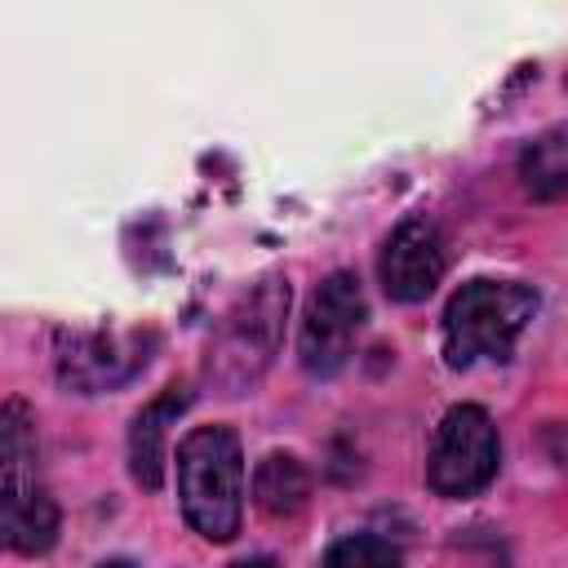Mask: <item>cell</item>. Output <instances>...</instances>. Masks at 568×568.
<instances>
[{
  "mask_svg": "<svg viewBox=\"0 0 568 568\" xmlns=\"http://www.w3.org/2000/svg\"><path fill=\"white\" fill-rule=\"evenodd\" d=\"M155 346V333H71L58 351V377L80 390V395H98L111 386H124L133 373L146 368V351Z\"/></svg>",
  "mask_w": 568,
  "mask_h": 568,
  "instance_id": "obj_6",
  "label": "cell"
},
{
  "mask_svg": "<svg viewBox=\"0 0 568 568\" xmlns=\"http://www.w3.org/2000/svg\"><path fill=\"white\" fill-rule=\"evenodd\" d=\"M382 288L390 302H422L435 293L439 275H444V235L430 217H404L386 244H382V262H377Z\"/></svg>",
  "mask_w": 568,
  "mask_h": 568,
  "instance_id": "obj_7",
  "label": "cell"
},
{
  "mask_svg": "<svg viewBox=\"0 0 568 568\" xmlns=\"http://www.w3.org/2000/svg\"><path fill=\"white\" fill-rule=\"evenodd\" d=\"M178 501L209 541H231L244 515V457L231 426H195L178 444Z\"/></svg>",
  "mask_w": 568,
  "mask_h": 568,
  "instance_id": "obj_1",
  "label": "cell"
},
{
  "mask_svg": "<svg viewBox=\"0 0 568 568\" xmlns=\"http://www.w3.org/2000/svg\"><path fill=\"white\" fill-rule=\"evenodd\" d=\"M102 568H138V564H129V559H111V564H102Z\"/></svg>",
  "mask_w": 568,
  "mask_h": 568,
  "instance_id": "obj_13",
  "label": "cell"
},
{
  "mask_svg": "<svg viewBox=\"0 0 568 568\" xmlns=\"http://www.w3.org/2000/svg\"><path fill=\"white\" fill-rule=\"evenodd\" d=\"M284 315H288V284L280 275H266L226 311L209 351V377L226 395L248 390L266 373L271 355L280 351Z\"/></svg>",
  "mask_w": 568,
  "mask_h": 568,
  "instance_id": "obj_3",
  "label": "cell"
},
{
  "mask_svg": "<svg viewBox=\"0 0 568 568\" xmlns=\"http://www.w3.org/2000/svg\"><path fill=\"white\" fill-rule=\"evenodd\" d=\"M4 506V541L18 555H44L58 541V506L44 488H27L13 497H0Z\"/></svg>",
  "mask_w": 568,
  "mask_h": 568,
  "instance_id": "obj_9",
  "label": "cell"
},
{
  "mask_svg": "<svg viewBox=\"0 0 568 568\" xmlns=\"http://www.w3.org/2000/svg\"><path fill=\"white\" fill-rule=\"evenodd\" d=\"M364 288L355 275L346 271H333L311 306H306V320H302V337H297V351H302V364L306 373L315 377H333L346 359H351V346H355V333L364 328Z\"/></svg>",
  "mask_w": 568,
  "mask_h": 568,
  "instance_id": "obj_5",
  "label": "cell"
},
{
  "mask_svg": "<svg viewBox=\"0 0 568 568\" xmlns=\"http://www.w3.org/2000/svg\"><path fill=\"white\" fill-rule=\"evenodd\" d=\"M231 568H275V559H266V555H253V559H240V564H231Z\"/></svg>",
  "mask_w": 568,
  "mask_h": 568,
  "instance_id": "obj_12",
  "label": "cell"
},
{
  "mask_svg": "<svg viewBox=\"0 0 568 568\" xmlns=\"http://www.w3.org/2000/svg\"><path fill=\"white\" fill-rule=\"evenodd\" d=\"M311 497V475L293 453H266L253 470V501L266 515H293Z\"/></svg>",
  "mask_w": 568,
  "mask_h": 568,
  "instance_id": "obj_10",
  "label": "cell"
},
{
  "mask_svg": "<svg viewBox=\"0 0 568 568\" xmlns=\"http://www.w3.org/2000/svg\"><path fill=\"white\" fill-rule=\"evenodd\" d=\"M497 475V426L479 404H457L444 413L430 462H426V484L439 497H475L488 479Z\"/></svg>",
  "mask_w": 568,
  "mask_h": 568,
  "instance_id": "obj_4",
  "label": "cell"
},
{
  "mask_svg": "<svg viewBox=\"0 0 568 568\" xmlns=\"http://www.w3.org/2000/svg\"><path fill=\"white\" fill-rule=\"evenodd\" d=\"M320 568H399V550L386 537L355 532V537L333 541Z\"/></svg>",
  "mask_w": 568,
  "mask_h": 568,
  "instance_id": "obj_11",
  "label": "cell"
},
{
  "mask_svg": "<svg viewBox=\"0 0 568 568\" xmlns=\"http://www.w3.org/2000/svg\"><path fill=\"white\" fill-rule=\"evenodd\" d=\"M186 390L173 386L164 395H155L138 417H133V430H129V470L142 488H160L164 484V435H169V422L186 408Z\"/></svg>",
  "mask_w": 568,
  "mask_h": 568,
  "instance_id": "obj_8",
  "label": "cell"
},
{
  "mask_svg": "<svg viewBox=\"0 0 568 568\" xmlns=\"http://www.w3.org/2000/svg\"><path fill=\"white\" fill-rule=\"evenodd\" d=\"M537 311V293L515 280H470L444 306V359L470 368L479 359H506Z\"/></svg>",
  "mask_w": 568,
  "mask_h": 568,
  "instance_id": "obj_2",
  "label": "cell"
}]
</instances>
